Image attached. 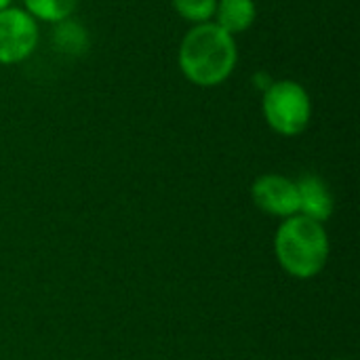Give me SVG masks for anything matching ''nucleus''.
I'll use <instances>...</instances> for the list:
<instances>
[{
  "label": "nucleus",
  "mask_w": 360,
  "mask_h": 360,
  "mask_svg": "<svg viewBox=\"0 0 360 360\" xmlns=\"http://www.w3.org/2000/svg\"><path fill=\"white\" fill-rule=\"evenodd\" d=\"M264 114L268 124L281 135H300L310 124V95L300 82L278 80L264 93Z\"/></svg>",
  "instance_id": "3"
},
{
  "label": "nucleus",
  "mask_w": 360,
  "mask_h": 360,
  "mask_svg": "<svg viewBox=\"0 0 360 360\" xmlns=\"http://www.w3.org/2000/svg\"><path fill=\"white\" fill-rule=\"evenodd\" d=\"M281 266L295 278L316 276L329 257V238L321 221L304 215L287 217L274 238Z\"/></svg>",
  "instance_id": "2"
},
{
  "label": "nucleus",
  "mask_w": 360,
  "mask_h": 360,
  "mask_svg": "<svg viewBox=\"0 0 360 360\" xmlns=\"http://www.w3.org/2000/svg\"><path fill=\"white\" fill-rule=\"evenodd\" d=\"M38 44L36 19L23 8L0 11V63H19L27 59Z\"/></svg>",
  "instance_id": "4"
},
{
  "label": "nucleus",
  "mask_w": 360,
  "mask_h": 360,
  "mask_svg": "<svg viewBox=\"0 0 360 360\" xmlns=\"http://www.w3.org/2000/svg\"><path fill=\"white\" fill-rule=\"evenodd\" d=\"M23 4L34 19L61 23L76 11L78 0H23Z\"/></svg>",
  "instance_id": "8"
},
{
  "label": "nucleus",
  "mask_w": 360,
  "mask_h": 360,
  "mask_svg": "<svg viewBox=\"0 0 360 360\" xmlns=\"http://www.w3.org/2000/svg\"><path fill=\"white\" fill-rule=\"evenodd\" d=\"M253 202L276 217H293L300 215V194L297 184L283 175H262L255 179L251 188Z\"/></svg>",
  "instance_id": "5"
},
{
  "label": "nucleus",
  "mask_w": 360,
  "mask_h": 360,
  "mask_svg": "<svg viewBox=\"0 0 360 360\" xmlns=\"http://www.w3.org/2000/svg\"><path fill=\"white\" fill-rule=\"evenodd\" d=\"M297 184L300 194V215L314 221H323L333 213V196L325 181L316 175H304Z\"/></svg>",
  "instance_id": "6"
},
{
  "label": "nucleus",
  "mask_w": 360,
  "mask_h": 360,
  "mask_svg": "<svg viewBox=\"0 0 360 360\" xmlns=\"http://www.w3.org/2000/svg\"><path fill=\"white\" fill-rule=\"evenodd\" d=\"M8 2H11V0H0V11H2V8H6V6H8Z\"/></svg>",
  "instance_id": "10"
},
{
  "label": "nucleus",
  "mask_w": 360,
  "mask_h": 360,
  "mask_svg": "<svg viewBox=\"0 0 360 360\" xmlns=\"http://www.w3.org/2000/svg\"><path fill=\"white\" fill-rule=\"evenodd\" d=\"M175 11L194 23H207L215 15L217 0H173Z\"/></svg>",
  "instance_id": "9"
},
{
  "label": "nucleus",
  "mask_w": 360,
  "mask_h": 360,
  "mask_svg": "<svg viewBox=\"0 0 360 360\" xmlns=\"http://www.w3.org/2000/svg\"><path fill=\"white\" fill-rule=\"evenodd\" d=\"M234 36L217 23H198L179 46V68L184 76L198 86L221 84L236 65Z\"/></svg>",
  "instance_id": "1"
},
{
  "label": "nucleus",
  "mask_w": 360,
  "mask_h": 360,
  "mask_svg": "<svg viewBox=\"0 0 360 360\" xmlns=\"http://www.w3.org/2000/svg\"><path fill=\"white\" fill-rule=\"evenodd\" d=\"M255 2L253 0H217L215 6V17L217 25L226 30L228 34H238L251 27L255 21Z\"/></svg>",
  "instance_id": "7"
}]
</instances>
